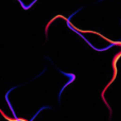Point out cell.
Wrapping results in <instances>:
<instances>
[{"label": "cell", "mask_w": 121, "mask_h": 121, "mask_svg": "<svg viewBox=\"0 0 121 121\" xmlns=\"http://www.w3.org/2000/svg\"><path fill=\"white\" fill-rule=\"evenodd\" d=\"M36 1H37V0H34V1L32 2L31 4H30V5H25V4H24V3H23V2H22V0H18V2H19V3H20V5H21L22 8H23V10H29V9L31 8V6L33 5V4H34L35 2H36Z\"/></svg>", "instance_id": "7a4b0ae2"}, {"label": "cell", "mask_w": 121, "mask_h": 121, "mask_svg": "<svg viewBox=\"0 0 121 121\" xmlns=\"http://www.w3.org/2000/svg\"><path fill=\"white\" fill-rule=\"evenodd\" d=\"M44 108H52V107H51V106H43V107H41V108H40V109H39V111H37V114H36V115H35V116H34V117H33V118H32V120H34V119H35V118H36V117H37V115H38V114H39V113H40V111H42V109H44Z\"/></svg>", "instance_id": "3957f363"}, {"label": "cell", "mask_w": 121, "mask_h": 121, "mask_svg": "<svg viewBox=\"0 0 121 121\" xmlns=\"http://www.w3.org/2000/svg\"><path fill=\"white\" fill-rule=\"evenodd\" d=\"M17 87H19V86H14V87H12L10 90H9L8 92H6V95H5V101H6V103L9 104V106H10V108H11V111H12V114L14 115V117H15V119H18L17 118V116H16V114H15V111H14V108L12 107V104H11V102H10V100H9V95H10V92L12 91V90H14L15 88H17Z\"/></svg>", "instance_id": "6da1fadb"}]
</instances>
